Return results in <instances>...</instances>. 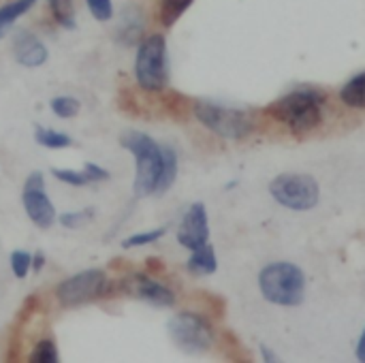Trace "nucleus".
<instances>
[{
    "instance_id": "f257e3e1",
    "label": "nucleus",
    "mask_w": 365,
    "mask_h": 363,
    "mask_svg": "<svg viewBox=\"0 0 365 363\" xmlns=\"http://www.w3.org/2000/svg\"><path fill=\"white\" fill-rule=\"evenodd\" d=\"M323 105H325L323 92L312 90V88H299L276 98L265 109V113H269L278 122H284L295 135H302L321 126Z\"/></svg>"
},
{
    "instance_id": "f03ea898",
    "label": "nucleus",
    "mask_w": 365,
    "mask_h": 363,
    "mask_svg": "<svg viewBox=\"0 0 365 363\" xmlns=\"http://www.w3.org/2000/svg\"><path fill=\"white\" fill-rule=\"evenodd\" d=\"M126 152L135 156V197H148L156 193L163 173V145L139 131H128L120 137Z\"/></svg>"
},
{
    "instance_id": "7ed1b4c3",
    "label": "nucleus",
    "mask_w": 365,
    "mask_h": 363,
    "mask_svg": "<svg viewBox=\"0 0 365 363\" xmlns=\"http://www.w3.org/2000/svg\"><path fill=\"white\" fill-rule=\"evenodd\" d=\"M259 289L274 306H299L306 297V276L293 263H272L259 274Z\"/></svg>"
},
{
    "instance_id": "20e7f679",
    "label": "nucleus",
    "mask_w": 365,
    "mask_h": 363,
    "mask_svg": "<svg viewBox=\"0 0 365 363\" xmlns=\"http://www.w3.org/2000/svg\"><path fill=\"white\" fill-rule=\"evenodd\" d=\"M135 79L143 92H160L169 81L167 39L160 32L148 34L135 56Z\"/></svg>"
},
{
    "instance_id": "39448f33",
    "label": "nucleus",
    "mask_w": 365,
    "mask_h": 363,
    "mask_svg": "<svg viewBox=\"0 0 365 363\" xmlns=\"http://www.w3.org/2000/svg\"><path fill=\"white\" fill-rule=\"evenodd\" d=\"M192 113L207 131L225 139H244L255 131V118L248 111L225 107L212 101H195Z\"/></svg>"
},
{
    "instance_id": "423d86ee",
    "label": "nucleus",
    "mask_w": 365,
    "mask_h": 363,
    "mask_svg": "<svg viewBox=\"0 0 365 363\" xmlns=\"http://www.w3.org/2000/svg\"><path fill=\"white\" fill-rule=\"evenodd\" d=\"M167 332H169L173 344L188 355L207 353L216 342V334H214L212 323L205 317L195 315V312L175 315L169 321Z\"/></svg>"
},
{
    "instance_id": "0eeeda50",
    "label": "nucleus",
    "mask_w": 365,
    "mask_h": 363,
    "mask_svg": "<svg viewBox=\"0 0 365 363\" xmlns=\"http://www.w3.org/2000/svg\"><path fill=\"white\" fill-rule=\"evenodd\" d=\"M111 289V282L103 270H83L64 278L56 289V300L64 308H77L96 300H103Z\"/></svg>"
},
{
    "instance_id": "6e6552de",
    "label": "nucleus",
    "mask_w": 365,
    "mask_h": 363,
    "mask_svg": "<svg viewBox=\"0 0 365 363\" xmlns=\"http://www.w3.org/2000/svg\"><path fill=\"white\" fill-rule=\"evenodd\" d=\"M269 193L280 205L293 212L312 210L321 197L317 180L306 173H282L274 178V182L269 184Z\"/></svg>"
},
{
    "instance_id": "1a4fd4ad",
    "label": "nucleus",
    "mask_w": 365,
    "mask_h": 363,
    "mask_svg": "<svg viewBox=\"0 0 365 363\" xmlns=\"http://www.w3.org/2000/svg\"><path fill=\"white\" fill-rule=\"evenodd\" d=\"M21 203H24V210H26V216L38 229H49L58 218L56 208H53L51 199L45 193V178H43L41 171H32L26 178L24 190H21Z\"/></svg>"
},
{
    "instance_id": "9d476101",
    "label": "nucleus",
    "mask_w": 365,
    "mask_h": 363,
    "mask_svg": "<svg viewBox=\"0 0 365 363\" xmlns=\"http://www.w3.org/2000/svg\"><path fill=\"white\" fill-rule=\"evenodd\" d=\"M120 291L133 300L152 304L156 308H171L175 304V293L169 287H165L163 282H158V280H154L141 272L128 274L120 282Z\"/></svg>"
},
{
    "instance_id": "9b49d317",
    "label": "nucleus",
    "mask_w": 365,
    "mask_h": 363,
    "mask_svg": "<svg viewBox=\"0 0 365 363\" xmlns=\"http://www.w3.org/2000/svg\"><path fill=\"white\" fill-rule=\"evenodd\" d=\"M207 240H210L207 210L203 203H192L178 227V242L186 250H195V248L207 244Z\"/></svg>"
},
{
    "instance_id": "f8f14e48",
    "label": "nucleus",
    "mask_w": 365,
    "mask_h": 363,
    "mask_svg": "<svg viewBox=\"0 0 365 363\" xmlns=\"http://www.w3.org/2000/svg\"><path fill=\"white\" fill-rule=\"evenodd\" d=\"M13 56L26 68H38L47 62L49 51L45 43L28 30H17L13 36Z\"/></svg>"
},
{
    "instance_id": "ddd939ff",
    "label": "nucleus",
    "mask_w": 365,
    "mask_h": 363,
    "mask_svg": "<svg viewBox=\"0 0 365 363\" xmlns=\"http://www.w3.org/2000/svg\"><path fill=\"white\" fill-rule=\"evenodd\" d=\"M186 267L195 276H210V274H214L218 270V259H216L214 246L212 244H203V246L195 248L190 259L186 261Z\"/></svg>"
},
{
    "instance_id": "4468645a",
    "label": "nucleus",
    "mask_w": 365,
    "mask_h": 363,
    "mask_svg": "<svg viewBox=\"0 0 365 363\" xmlns=\"http://www.w3.org/2000/svg\"><path fill=\"white\" fill-rule=\"evenodd\" d=\"M340 101L351 109H365V71L355 75V77H351L342 86Z\"/></svg>"
},
{
    "instance_id": "2eb2a0df",
    "label": "nucleus",
    "mask_w": 365,
    "mask_h": 363,
    "mask_svg": "<svg viewBox=\"0 0 365 363\" xmlns=\"http://www.w3.org/2000/svg\"><path fill=\"white\" fill-rule=\"evenodd\" d=\"M36 4V0H11L6 4L0 6V39L9 32V28L21 17L26 15L32 6Z\"/></svg>"
},
{
    "instance_id": "dca6fc26",
    "label": "nucleus",
    "mask_w": 365,
    "mask_h": 363,
    "mask_svg": "<svg viewBox=\"0 0 365 363\" xmlns=\"http://www.w3.org/2000/svg\"><path fill=\"white\" fill-rule=\"evenodd\" d=\"M178 178V152L171 145H163V173L154 195H165Z\"/></svg>"
},
{
    "instance_id": "f3484780",
    "label": "nucleus",
    "mask_w": 365,
    "mask_h": 363,
    "mask_svg": "<svg viewBox=\"0 0 365 363\" xmlns=\"http://www.w3.org/2000/svg\"><path fill=\"white\" fill-rule=\"evenodd\" d=\"M195 0H160L158 4V17L163 28H171L178 24V19L192 6Z\"/></svg>"
},
{
    "instance_id": "a211bd4d",
    "label": "nucleus",
    "mask_w": 365,
    "mask_h": 363,
    "mask_svg": "<svg viewBox=\"0 0 365 363\" xmlns=\"http://www.w3.org/2000/svg\"><path fill=\"white\" fill-rule=\"evenodd\" d=\"M34 139H36L38 145L49 148V150H62V148H68L73 143V139L66 133H60V131H53V128H45V126H36L34 128Z\"/></svg>"
},
{
    "instance_id": "6ab92c4d",
    "label": "nucleus",
    "mask_w": 365,
    "mask_h": 363,
    "mask_svg": "<svg viewBox=\"0 0 365 363\" xmlns=\"http://www.w3.org/2000/svg\"><path fill=\"white\" fill-rule=\"evenodd\" d=\"M143 32V19H141V11L139 9H133V13H126L124 15V24L120 26V39L126 43V45H133Z\"/></svg>"
},
{
    "instance_id": "aec40b11",
    "label": "nucleus",
    "mask_w": 365,
    "mask_h": 363,
    "mask_svg": "<svg viewBox=\"0 0 365 363\" xmlns=\"http://www.w3.org/2000/svg\"><path fill=\"white\" fill-rule=\"evenodd\" d=\"M47 2H49V9H51L53 19H56L62 28L73 30V28L77 26L73 0H47Z\"/></svg>"
},
{
    "instance_id": "412c9836",
    "label": "nucleus",
    "mask_w": 365,
    "mask_h": 363,
    "mask_svg": "<svg viewBox=\"0 0 365 363\" xmlns=\"http://www.w3.org/2000/svg\"><path fill=\"white\" fill-rule=\"evenodd\" d=\"M49 107L51 111L62 118V120H68V118H75L79 111H81V103L75 98V96H53L49 101Z\"/></svg>"
},
{
    "instance_id": "4be33fe9",
    "label": "nucleus",
    "mask_w": 365,
    "mask_h": 363,
    "mask_svg": "<svg viewBox=\"0 0 365 363\" xmlns=\"http://www.w3.org/2000/svg\"><path fill=\"white\" fill-rule=\"evenodd\" d=\"M32 363H58L60 355H58V347L51 338H43L34 344L32 355H30Z\"/></svg>"
},
{
    "instance_id": "5701e85b",
    "label": "nucleus",
    "mask_w": 365,
    "mask_h": 363,
    "mask_svg": "<svg viewBox=\"0 0 365 363\" xmlns=\"http://www.w3.org/2000/svg\"><path fill=\"white\" fill-rule=\"evenodd\" d=\"M167 233V229H154V231H143V233H133L128 235L124 242H122V248L124 250H130V248H141V246H150L154 242H158L163 235Z\"/></svg>"
},
{
    "instance_id": "b1692460",
    "label": "nucleus",
    "mask_w": 365,
    "mask_h": 363,
    "mask_svg": "<svg viewBox=\"0 0 365 363\" xmlns=\"http://www.w3.org/2000/svg\"><path fill=\"white\" fill-rule=\"evenodd\" d=\"M94 214H96L94 208H86V210H79V212H66V214L58 216V220H60V225L64 229H79V227L92 223Z\"/></svg>"
},
{
    "instance_id": "393cba45",
    "label": "nucleus",
    "mask_w": 365,
    "mask_h": 363,
    "mask_svg": "<svg viewBox=\"0 0 365 363\" xmlns=\"http://www.w3.org/2000/svg\"><path fill=\"white\" fill-rule=\"evenodd\" d=\"M32 270V255L26 250H13L11 252V272L15 278H26L28 272Z\"/></svg>"
},
{
    "instance_id": "a878e982",
    "label": "nucleus",
    "mask_w": 365,
    "mask_h": 363,
    "mask_svg": "<svg viewBox=\"0 0 365 363\" xmlns=\"http://www.w3.org/2000/svg\"><path fill=\"white\" fill-rule=\"evenodd\" d=\"M51 175H53L58 182L68 184V186H77V188H79V186L90 184L83 171H73V169H51Z\"/></svg>"
},
{
    "instance_id": "bb28decb",
    "label": "nucleus",
    "mask_w": 365,
    "mask_h": 363,
    "mask_svg": "<svg viewBox=\"0 0 365 363\" xmlns=\"http://www.w3.org/2000/svg\"><path fill=\"white\" fill-rule=\"evenodd\" d=\"M92 17L96 21H109L113 17V2L111 0H86Z\"/></svg>"
},
{
    "instance_id": "cd10ccee",
    "label": "nucleus",
    "mask_w": 365,
    "mask_h": 363,
    "mask_svg": "<svg viewBox=\"0 0 365 363\" xmlns=\"http://www.w3.org/2000/svg\"><path fill=\"white\" fill-rule=\"evenodd\" d=\"M83 173H86L88 182H105V180L111 178V173L105 167L96 165V163H86L83 165Z\"/></svg>"
},
{
    "instance_id": "c85d7f7f",
    "label": "nucleus",
    "mask_w": 365,
    "mask_h": 363,
    "mask_svg": "<svg viewBox=\"0 0 365 363\" xmlns=\"http://www.w3.org/2000/svg\"><path fill=\"white\" fill-rule=\"evenodd\" d=\"M45 261H47V259H45V255H43L41 250H38V252H34V257H32V272H34V274H38V272L45 267Z\"/></svg>"
},
{
    "instance_id": "c756f323",
    "label": "nucleus",
    "mask_w": 365,
    "mask_h": 363,
    "mask_svg": "<svg viewBox=\"0 0 365 363\" xmlns=\"http://www.w3.org/2000/svg\"><path fill=\"white\" fill-rule=\"evenodd\" d=\"M357 359L365 363V329L361 338H359V344H357Z\"/></svg>"
}]
</instances>
